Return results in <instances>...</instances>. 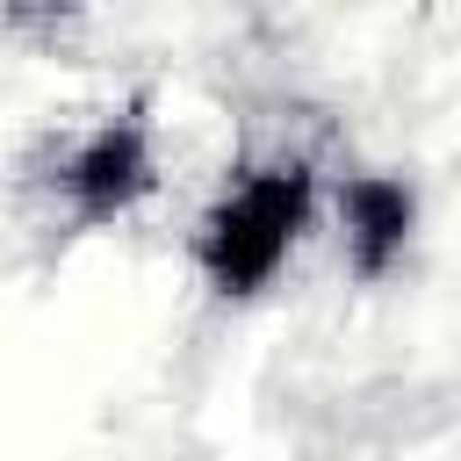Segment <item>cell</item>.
<instances>
[{"mask_svg": "<svg viewBox=\"0 0 461 461\" xmlns=\"http://www.w3.org/2000/svg\"><path fill=\"white\" fill-rule=\"evenodd\" d=\"M317 151L303 144V137H274V144H252L238 166H230V180L216 187V202L194 216V230H187V252H194V274L216 288V295H259L281 267H288V252H295V238L310 230V216H317Z\"/></svg>", "mask_w": 461, "mask_h": 461, "instance_id": "obj_1", "label": "cell"}, {"mask_svg": "<svg viewBox=\"0 0 461 461\" xmlns=\"http://www.w3.org/2000/svg\"><path fill=\"white\" fill-rule=\"evenodd\" d=\"M58 223L72 230H101V223H122L137 202H151L158 187V130H151V101L130 94L115 108H101L94 122L50 137L29 173H22Z\"/></svg>", "mask_w": 461, "mask_h": 461, "instance_id": "obj_2", "label": "cell"}, {"mask_svg": "<svg viewBox=\"0 0 461 461\" xmlns=\"http://www.w3.org/2000/svg\"><path fill=\"white\" fill-rule=\"evenodd\" d=\"M331 216H339V252H346V274L353 281H382L411 230H418V187L389 166H353L339 173V194H331Z\"/></svg>", "mask_w": 461, "mask_h": 461, "instance_id": "obj_3", "label": "cell"}]
</instances>
